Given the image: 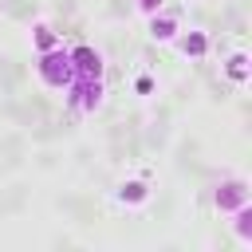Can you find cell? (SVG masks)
I'll list each match as a JSON object with an SVG mask.
<instances>
[{
    "label": "cell",
    "mask_w": 252,
    "mask_h": 252,
    "mask_svg": "<svg viewBox=\"0 0 252 252\" xmlns=\"http://www.w3.org/2000/svg\"><path fill=\"white\" fill-rule=\"evenodd\" d=\"M63 102L71 114H91L102 102V83L98 79H71V87L63 91Z\"/></svg>",
    "instance_id": "obj_2"
},
{
    "label": "cell",
    "mask_w": 252,
    "mask_h": 252,
    "mask_svg": "<svg viewBox=\"0 0 252 252\" xmlns=\"http://www.w3.org/2000/svg\"><path fill=\"white\" fill-rule=\"evenodd\" d=\"M67 55H71L75 79H102V55L91 43H75V47H67Z\"/></svg>",
    "instance_id": "obj_3"
},
{
    "label": "cell",
    "mask_w": 252,
    "mask_h": 252,
    "mask_svg": "<svg viewBox=\"0 0 252 252\" xmlns=\"http://www.w3.org/2000/svg\"><path fill=\"white\" fill-rule=\"evenodd\" d=\"M177 32H181V16H177V12H165V8H158V12L150 16V35H154L158 43H169V39H177Z\"/></svg>",
    "instance_id": "obj_5"
},
{
    "label": "cell",
    "mask_w": 252,
    "mask_h": 252,
    "mask_svg": "<svg viewBox=\"0 0 252 252\" xmlns=\"http://www.w3.org/2000/svg\"><path fill=\"white\" fill-rule=\"evenodd\" d=\"M154 91H158V79L154 75H134V94L138 98H150Z\"/></svg>",
    "instance_id": "obj_10"
},
{
    "label": "cell",
    "mask_w": 252,
    "mask_h": 252,
    "mask_svg": "<svg viewBox=\"0 0 252 252\" xmlns=\"http://www.w3.org/2000/svg\"><path fill=\"white\" fill-rule=\"evenodd\" d=\"M59 43H63V39H59L47 24H35V28H32V47H35V55H39V51H51V47H59Z\"/></svg>",
    "instance_id": "obj_8"
},
{
    "label": "cell",
    "mask_w": 252,
    "mask_h": 252,
    "mask_svg": "<svg viewBox=\"0 0 252 252\" xmlns=\"http://www.w3.org/2000/svg\"><path fill=\"white\" fill-rule=\"evenodd\" d=\"M236 232H240V240H244V244H252V228H248V205H240V209H236Z\"/></svg>",
    "instance_id": "obj_11"
},
{
    "label": "cell",
    "mask_w": 252,
    "mask_h": 252,
    "mask_svg": "<svg viewBox=\"0 0 252 252\" xmlns=\"http://www.w3.org/2000/svg\"><path fill=\"white\" fill-rule=\"evenodd\" d=\"M213 201H217V209H220V213H236L240 205H248V185H244L240 177H232V181L217 185Z\"/></svg>",
    "instance_id": "obj_4"
},
{
    "label": "cell",
    "mask_w": 252,
    "mask_h": 252,
    "mask_svg": "<svg viewBox=\"0 0 252 252\" xmlns=\"http://www.w3.org/2000/svg\"><path fill=\"white\" fill-rule=\"evenodd\" d=\"M35 79H39L43 87H51V91H67V87H71L75 67H71V55H67L63 43L51 47V51H39V59H35Z\"/></svg>",
    "instance_id": "obj_1"
},
{
    "label": "cell",
    "mask_w": 252,
    "mask_h": 252,
    "mask_svg": "<svg viewBox=\"0 0 252 252\" xmlns=\"http://www.w3.org/2000/svg\"><path fill=\"white\" fill-rule=\"evenodd\" d=\"M158 8H165V0H138V12L142 16H154Z\"/></svg>",
    "instance_id": "obj_12"
},
{
    "label": "cell",
    "mask_w": 252,
    "mask_h": 252,
    "mask_svg": "<svg viewBox=\"0 0 252 252\" xmlns=\"http://www.w3.org/2000/svg\"><path fill=\"white\" fill-rule=\"evenodd\" d=\"M177 47H181L185 59H205V55H209V35H205V32H185Z\"/></svg>",
    "instance_id": "obj_7"
},
{
    "label": "cell",
    "mask_w": 252,
    "mask_h": 252,
    "mask_svg": "<svg viewBox=\"0 0 252 252\" xmlns=\"http://www.w3.org/2000/svg\"><path fill=\"white\" fill-rule=\"evenodd\" d=\"M118 205H126V209H138V205H146L150 201V185L142 181V177H130V181H122L118 185Z\"/></svg>",
    "instance_id": "obj_6"
},
{
    "label": "cell",
    "mask_w": 252,
    "mask_h": 252,
    "mask_svg": "<svg viewBox=\"0 0 252 252\" xmlns=\"http://www.w3.org/2000/svg\"><path fill=\"white\" fill-rule=\"evenodd\" d=\"M224 75H228L232 83H244V79H248V55H244V51H236V55L224 63Z\"/></svg>",
    "instance_id": "obj_9"
}]
</instances>
